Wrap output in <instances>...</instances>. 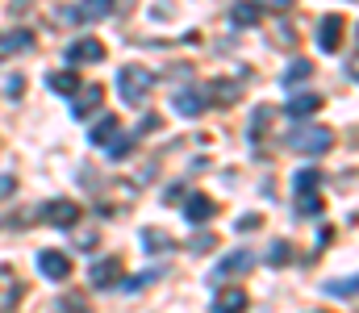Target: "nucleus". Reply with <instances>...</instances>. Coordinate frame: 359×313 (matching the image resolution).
<instances>
[{
    "instance_id": "f257e3e1",
    "label": "nucleus",
    "mask_w": 359,
    "mask_h": 313,
    "mask_svg": "<svg viewBox=\"0 0 359 313\" xmlns=\"http://www.w3.org/2000/svg\"><path fill=\"white\" fill-rule=\"evenodd\" d=\"M284 146H288V151H297V155H326V151L334 146V130H330V125L309 121V125H297V130L284 138Z\"/></svg>"
},
{
    "instance_id": "f03ea898",
    "label": "nucleus",
    "mask_w": 359,
    "mask_h": 313,
    "mask_svg": "<svg viewBox=\"0 0 359 313\" xmlns=\"http://www.w3.org/2000/svg\"><path fill=\"white\" fill-rule=\"evenodd\" d=\"M117 97L138 109V104L151 97V71H147V67H138V63H126V67L117 71Z\"/></svg>"
},
{
    "instance_id": "7ed1b4c3",
    "label": "nucleus",
    "mask_w": 359,
    "mask_h": 313,
    "mask_svg": "<svg viewBox=\"0 0 359 313\" xmlns=\"http://www.w3.org/2000/svg\"><path fill=\"white\" fill-rule=\"evenodd\" d=\"M80 217H84V209L76 205V201H67V197L42 205V221H46V225H59V230H76Z\"/></svg>"
},
{
    "instance_id": "20e7f679",
    "label": "nucleus",
    "mask_w": 359,
    "mask_h": 313,
    "mask_svg": "<svg viewBox=\"0 0 359 313\" xmlns=\"http://www.w3.org/2000/svg\"><path fill=\"white\" fill-rule=\"evenodd\" d=\"M100 97H104L100 84H80V88L72 92V117H76V121H88L92 113L100 109Z\"/></svg>"
},
{
    "instance_id": "39448f33",
    "label": "nucleus",
    "mask_w": 359,
    "mask_h": 313,
    "mask_svg": "<svg viewBox=\"0 0 359 313\" xmlns=\"http://www.w3.org/2000/svg\"><path fill=\"white\" fill-rule=\"evenodd\" d=\"M92 288H117L121 284V259L117 255H109V259H96L88 272Z\"/></svg>"
},
{
    "instance_id": "423d86ee",
    "label": "nucleus",
    "mask_w": 359,
    "mask_h": 313,
    "mask_svg": "<svg viewBox=\"0 0 359 313\" xmlns=\"http://www.w3.org/2000/svg\"><path fill=\"white\" fill-rule=\"evenodd\" d=\"M21 297H25V284L17 280V272L0 267V313H13L21 305Z\"/></svg>"
},
{
    "instance_id": "0eeeda50",
    "label": "nucleus",
    "mask_w": 359,
    "mask_h": 313,
    "mask_svg": "<svg viewBox=\"0 0 359 313\" xmlns=\"http://www.w3.org/2000/svg\"><path fill=\"white\" fill-rule=\"evenodd\" d=\"M318 46H322L326 55L343 50V17H339V13H330V17L318 21Z\"/></svg>"
},
{
    "instance_id": "6e6552de",
    "label": "nucleus",
    "mask_w": 359,
    "mask_h": 313,
    "mask_svg": "<svg viewBox=\"0 0 359 313\" xmlns=\"http://www.w3.org/2000/svg\"><path fill=\"white\" fill-rule=\"evenodd\" d=\"M104 59V42L100 38H76L72 46H67V63L72 67H80V63H100Z\"/></svg>"
},
{
    "instance_id": "1a4fd4ad",
    "label": "nucleus",
    "mask_w": 359,
    "mask_h": 313,
    "mask_svg": "<svg viewBox=\"0 0 359 313\" xmlns=\"http://www.w3.org/2000/svg\"><path fill=\"white\" fill-rule=\"evenodd\" d=\"M38 272H42L46 280H67V276H72V259H67L63 251H42V255H38Z\"/></svg>"
},
{
    "instance_id": "9d476101",
    "label": "nucleus",
    "mask_w": 359,
    "mask_h": 313,
    "mask_svg": "<svg viewBox=\"0 0 359 313\" xmlns=\"http://www.w3.org/2000/svg\"><path fill=\"white\" fill-rule=\"evenodd\" d=\"M205 88H180L176 97H172V109H176L180 117H201L205 113Z\"/></svg>"
},
{
    "instance_id": "9b49d317",
    "label": "nucleus",
    "mask_w": 359,
    "mask_h": 313,
    "mask_svg": "<svg viewBox=\"0 0 359 313\" xmlns=\"http://www.w3.org/2000/svg\"><path fill=\"white\" fill-rule=\"evenodd\" d=\"M213 313H247V293L243 288H217V297H213Z\"/></svg>"
},
{
    "instance_id": "f8f14e48",
    "label": "nucleus",
    "mask_w": 359,
    "mask_h": 313,
    "mask_svg": "<svg viewBox=\"0 0 359 313\" xmlns=\"http://www.w3.org/2000/svg\"><path fill=\"white\" fill-rule=\"evenodd\" d=\"M318 109H322V97H318V92H297L292 101L284 104V113H288L292 121H305V117L318 113Z\"/></svg>"
},
{
    "instance_id": "ddd939ff",
    "label": "nucleus",
    "mask_w": 359,
    "mask_h": 313,
    "mask_svg": "<svg viewBox=\"0 0 359 313\" xmlns=\"http://www.w3.org/2000/svg\"><path fill=\"white\" fill-rule=\"evenodd\" d=\"M184 217H188L192 225H205V221L213 217V201H209L205 193H192V197L184 201Z\"/></svg>"
},
{
    "instance_id": "4468645a",
    "label": "nucleus",
    "mask_w": 359,
    "mask_h": 313,
    "mask_svg": "<svg viewBox=\"0 0 359 313\" xmlns=\"http://www.w3.org/2000/svg\"><path fill=\"white\" fill-rule=\"evenodd\" d=\"M251 267H255V255H251V251H234V255L222 259L217 280H226V276H234V272H251Z\"/></svg>"
},
{
    "instance_id": "2eb2a0df",
    "label": "nucleus",
    "mask_w": 359,
    "mask_h": 313,
    "mask_svg": "<svg viewBox=\"0 0 359 313\" xmlns=\"http://www.w3.org/2000/svg\"><path fill=\"white\" fill-rule=\"evenodd\" d=\"M305 80H313V63H309V59H292L280 84H284V88H297V84H305Z\"/></svg>"
},
{
    "instance_id": "dca6fc26",
    "label": "nucleus",
    "mask_w": 359,
    "mask_h": 313,
    "mask_svg": "<svg viewBox=\"0 0 359 313\" xmlns=\"http://www.w3.org/2000/svg\"><path fill=\"white\" fill-rule=\"evenodd\" d=\"M271 117H276V113H271L268 104H259V109L251 113V125H247V138H251V146H259V142H264V130H268Z\"/></svg>"
},
{
    "instance_id": "f3484780",
    "label": "nucleus",
    "mask_w": 359,
    "mask_h": 313,
    "mask_svg": "<svg viewBox=\"0 0 359 313\" xmlns=\"http://www.w3.org/2000/svg\"><path fill=\"white\" fill-rule=\"evenodd\" d=\"M113 134H117V117L109 113L104 121H96V125H92V130H88V142H92V146H104V142H109Z\"/></svg>"
},
{
    "instance_id": "a211bd4d",
    "label": "nucleus",
    "mask_w": 359,
    "mask_h": 313,
    "mask_svg": "<svg viewBox=\"0 0 359 313\" xmlns=\"http://www.w3.org/2000/svg\"><path fill=\"white\" fill-rule=\"evenodd\" d=\"M230 21H234V25H259V4L238 0V4L230 8Z\"/></svg>"
},
{
    "instance_id": "6ab92c4d",
    "label": "nucleus",
    "mask_w": 359,
    "mask_h": 313,
    "mask_svg": "<svg viewBox=\"0 0 359 313\" xmlns=\"http://www.w3.org/2000/svg\"><path fill=\"white\" fill-rule=\"evenodd\" d=\"M50 88L63 92V97H72V92L80 88V76H76V71H55V76H50Z\"/></svg>"
},
{
    "instance_id": "aec40b11",
    "label": "nucleus",
    "mask_w": 359,
    "mask_h": 313,
    "mask_svg": "<svg viewBox=\"0 0 359 313\" xmlns=\"http://www.w3.org/2000/svg\"><path fill=\"white\" fill-rule=\"evenodd\" d=\"M142 242H147V251H155V255H159V251H168V246H176V242H172L163 230H155V225H147V230H142Z\"/></svg>"
},
{
    "instance_id": "412c9836",
    "label": "nucleus",
    "mask_w": 359,
    "mask_h": 313,
    "mask_svg": "<svg viewBox=\"0 0 359 313\" xmlns=\"http://www.w3.org/2000/svg\"><path fill=\"white\" fill-rule=\"evenodd\" d=\"M104 151H109V159H126V155L134 151V138H130V134H113Z\"/></svg>"
},
{
    "instance_id": "4be33fe9",
    "label": "nucleus",
    "mask_w": 359,
    "mask_h": 313,
    "mask_svg": "<svg viewBox=\"0 0 359 313\" xmlns=\"http://www.w3.org/2000/svg\"><path fill=\"white\" fill-rule=\"evenodd\" d=\"M318 180H322V176H318L313 167H301V172L292 176V188H297V197H301V193H313V188H318Z\"/></svg>"
},
{
    "instance_id": "5701e85b",
    "label": "nucleus",
    "mask_w": 359,
    "mask_h": 313,
    "mask_svg": "<svg viewBox=\"0 0 359 313\" xmlns=\"http://www.w3.org/2000/svg\"><path fill=\"white\" fill-rule=\"evenodd\" d=\"M55 313H92V309H88V297H80V293H67V297L55 305Z\"/></svg>"
},
{
    "instance_id": "b1692460",
    "label": "nucleus",
    "mask_w": 359,
    "mask_h": 313,
    "mask_svg": "<svg viewBox=\"0 0 359 313\" xmlns=\"http://www.w3.org/2000/svg\"><path fill=\"white\" fill-rule=\"evenodd\" d=\"M322 288H326L330 297H347V301H355V276H347L343 284H339V280H330V284H322Z\"/></svg>"
},
{
    "instance_id": "393cba45",
    "label": "nucleus",
    "mask_w": 359,
    "mask_h": 313,
    "mask_svg": "<svg viewBox=\"0 0 359 313\" xmlns=\"http://www.w3.org/2000/svg\"><path fill=\"white\" fill-rule=\"evenodd\" d=\"M297 213H301V217H318V213H322L318 193H301V197H297Z\"/></svg>"
},
{
    "instance_id": "a878e982",
    "label": "nucleus",
    "mask_w": 359,
    "mask_h": 313,
    "mask_svg": "<svg viewBox=\"0 0 359 313\" xmlns=\"http://www.w3.org/2000/svg\"><path fill=\"white\" fill-rule=\"evenodd\" d=\"M288 259H292V246H288V242H276V246L268 251V263H271V267H284Z\"/></svg>"
},
{
    "instance_id": "bb28decb",
    "label": "nucleus",
    "mask_w": 359,
    "mask_h": 313,
    "mask_svg": "<svg viewBox=\"0 0 359 313\" xmlns=\"http://www.w3.org/2000/svg\"><path fill=\"white\" fill-rule=\"evenodd\" d=\"M80 13H84V17H109V13H113V0H88Z\"/></svg>"
},
{
    "instance_id": "cd10ccee",
    "label": "nucleus",
    "mask_w": 359,
    "mask_h": 313,
    "mask_svg": "<svg viewBox=\"0 0 359 313\" xmlns=\"http://www.w3.org/2000/svg\"><path fill=\"white\" fill-rule=\"evenodd\" d=\"M151 280H159V272H142V276H134V280H126L121 288H126V293H138V288H147Z\"/></svg>"
},
{
    "instance_id": "c85d7f7f",
    "label": "nucleus",
    "mask_w": 359,
    "mask_h": 313,
    "mask_svg": "<svg viewBox=\"0 0 359 313\" xmlns=\"http://www.w3.org/2000/svg\"><path fill=\"white\" fill-rule=\"evenodd\" d=\"M188 246H192L196 255H205V251H213V246H217V238H213V234H201V238H192Z\"/></svg>"
},
{
    "instance_id": "c756f323",
    "label": "nucleus",
    "mask_w": 359,
    "mask_h": 313,
    "mask_svg": "<svg viewBox=\"0 0 359 313\" xmlns=\"http://www.w3.org/2000/svg\"><path fill=\"white\" fill-rule=\"evenodd\" d=\"M4 92H8V97L17 101V97L25 92V76H8V84H4Z\"/></svg>"
},
{
    "instance_id": "7c9ffc66",
    "label": "nucleus",
    "mask_w": 359,
    "mask_h": 313,
    "mask_svg": "<svg viewBox=\"0 0 359 313\" xmlns=\"http://www.w3.org/2000/svg\"><path fill=\"white\" fill-rule=\"evenodd\" d=\"M243 230H259V217H238V234Z\"/></svg>"
},
{
    "instance_id": "2f4dec72",
    "label": "nucleus",
    "mask_w": 359,
    "mask_h": 313,
    "mask_svg": "<svg viewBox=\"0 0 359 313\" xmlns=\"http://www.w3.org/2000/svg\"><path fill=\"white\" fill-rule=\"evenodd\" d=\"M13 188H17V184H13V176H0V197H4V193H13Z\"/></svg>"
},
{
    "instance_id": "473e14b6",
    "label": "nucleus",
    "mask_w": 359,
    "mask_h": 313,
    "mask_svg": "<svg viewBox=\"0 0 359 313\" xmlns=\"http://www.w3.org/2000/svg\"><path fill=\"white\" fill-rule=\"evenodd\" d=\"M259 4H268V8H288L292 0H259Z\"/></svg>"
}]
</instances>
